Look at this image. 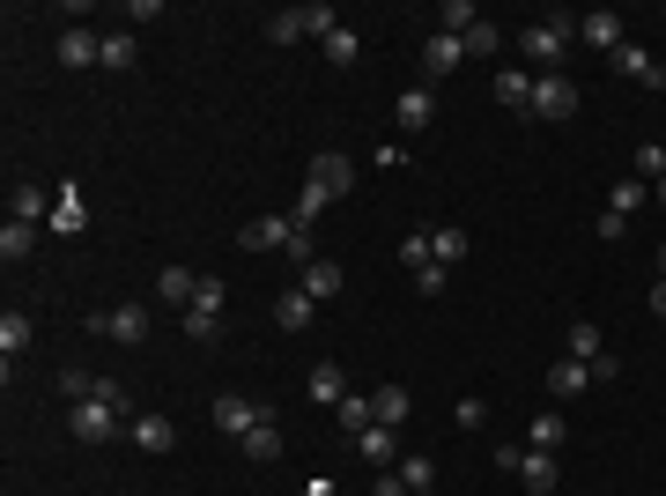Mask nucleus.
I'll return each instance as SVG.
<instances>
[{
    "label": "nucleus",
    "instance_id": "09e8293b",
    "mask_svg": "<svg viewBox=\"0 0 666 496\" xmlns=\"http://www.w3.org/2000/svg\"><path fill=\"white\" fill-rule=\"evenodd\" d=\"M652 201H659V207H666V178H659V186H652Z\"/></svg>",
    "mask_w": 666,
    "mask_h": 496
},
{
    "label": "nucleus",
    "instance_id": "cd10ccee",
    "mask_svg": "<svg viewBox=\"0 0 666 496\" xmlns=\"http://www.w3.org/2000/svg\"><path fill=\"white\" fill-rule=\"evenodd\" d=\"M311 400L341 408V400H348V371H341V364H319V371H311Z\"/></svg>",
    "mask_w": 666,
    "mask_h": 496
},
{
    "label": "nucleus",
    "instance_id": "0eeeda50",
    "mask_svg": "<svg viewBox=\"0 0 666 496\" xmlns=\"http://www.w3.org/2000/svg\"><path fill=\"white\" fill-rule=\"evenodd\" d=\"M304 186H319L326 201H341V193L356 186V164H348L341 149H319V156H311V170H304Z\"/></svg>",
    "mask_w": 666,
    "mask_h": 496
},
{
    "label": "nucleus",
    "instance_id": "8fccbe9b",
    "mask_svg": "<svg viewBox=\"0 0 666 496\" xmlns=\"http://www.w3.org/2000/svg\"><path fill=\"white\" fill-rule=\"evenodd\" d=\"M659 282H666V245H659Z\"/></svg>",
    "mask_w": 666,
    "mask_h": 496
},
{
    "label": "nucleus",
    "instance_id": "aec40b11",
    "mask_svg": "<svg viewBox=\"0 0 666 496\" xmlns=\"http://www.w3.org/2000/svg\"><path fill=\"white\" fill-rule=\"evenodd\" d=\"M8 215H15V222H52V193H44V186H15V193H8Z\"/></svg>",
    "mask_w": 666,
    "mask_h": 496
},
{
    "label": "nucleus",
    "instance_id": "7c9ffc66",
    "mask_svg": "<svg viewBox=\"0 0 666 496\" xmlns=\"http://www.w3.org/2000/svg\"><path fill=\"white\" fill-rule=\"evenodd\" d=\"M222 304H230L222 275H201V282H193V304H185V311H208V319H222Z\"/></svg>",
    "mask_w": 666,
    "mask_h": 496
},
{
    "label": "nucleus",
    "instance_id": "20e7f679",
    "mask_svg": "<svg viewBox=\"0 0 666 496\" xmlns=\"http://www.w3.org/2000/svg\"><path fill=\"white\" fill-rule=\"evenodd\" d=\"M296 238H304L296 215H252L245 230H238V245H245V252H290Z\"/></svg>",
    "mask_w": 666,
    "mask_h": 496
},
{
    "label": "nucleus",
    "instance_id": "2f4dec72",
    "mask_svg": "<svg viewBox=\"0 0 666 496\" xmlns=\"http://www.w3.org/2000/svg\"><path fill=\"white\" fill-rule=\"evenodd\" d=\"M333 415H341V430H348V437H363V430L377 422V415H371V393H348V400H341Z\"/></svg>",
    "mask_w": 666,
    "mask_h": 496
},
{
    "label": "nucleus",
    "instance_id": "f3484780",
    "mask_svg": "<svg viewBox=\"0 0 666 496\" xmlns=\"http://www.w3.org/2000/svg\"><path fill=\"white\" fill-rule=\"evenodd\" d=\"M459 60H466V44L445 38V30H430V44H422V75H452Z\"/></svg>",
    "mask_w": 666,
    "mask_h": 496
},
{
    "label": "nucleus",
    "instance_id": "4be33fe9",
    "mask_svg": "<svg viewBox=\"0 0 666 496\" xmlns=\"http://www.w3.org/2000/svg\"><path fill=\"white\" fill-rule=\"evenodd\" d=\"M489 89H497V104H511V112H526V104H534V75H526V67H503Z\"/></svg>",
    "mask_w": 666,
    "mask_h": 496
},
{
    "label": "nucleus",
    "instance_id": "ea45409f",
    "mask_svg": "<svg viewBox=\"0 0 666 496\" xmlns=\"http://www.w3.org/2000/svg\"><path fill=\"white\" fill-rule=\"evenodd\" d=\"M400 259H408V275H422L437 252H430V238H422V230H408V238H400Z\"/></svg>",
    "mask_w": 666,
    "mask_h": 496
},
{
    "label": "nucleus",
    "instance_id": "49530a36",
    "mask_svg": "<svg viewBox=\"0 0 666 496\" xmlns=\"http://www.w3.org/2000/svg\"><path fill=\"white\" fill-rule=\"evenodd\" d=\"M652 311H659V319H666V282H652Z\"/></svg>",
    "mask_w": 666,
    "mask_h": 496
},
{
    "label": "nucleus",
    "instance_id": "bb28decb",
    "mask_svg": "<svg viewBox=\"0 0 666 496\" xmlns=\"http://www.w3.org/2000/svg\"><path fill=\"white\" fill-rule=\"evenodd\" d=\"M193 282H201L193 267H164V275H156V296H164V304H178V311H185V304H193Z\"/></svg>",
    "mask_w": 666,
    "mask_h": 496
},
{
    "label": "nucleus",
    "instance_id": "4468645a",
    "mask_svg": "<svg viewBox=\"0 0 666 496\" xmlns=\"http://www.w3.org/2000/svg\"><path fill=\"white\" fill-rule=\"evenodd\" d=\"M341 282H348V275H341V259H311V267L296 275V290L311 296V304H326V296H341Z\"/></svg>",
    "mask_w": 666,
    "mask_h": 496
},
{
    "label": "nucleus",
    "instance_id": "72a5a7b5",
    "mask_svg": "<svg viewBox=\"0 0 666 496\" xmlns=\"http://www.w3.org/2000/svg\"><path fill=\"white\" fill-rule=\"evenodd\" d=\"M30 245H38V222H15V215H8V230H0V259H23Z\"/></svg>",
    "mask_w": 666,
    "mask_h": 496
},
{
    "label": "nucleus",
    "instance_id": "2eb2a0df",
    "mask_svg": "<svg viewBox=\"0 0 666 496\" xmlns=\"http://www.w3.org/2000/svg\"><path fill=\"white\" fill-rule=\"evenodd\" d=\"M585 385H592V364H578V356H555V364H548V393H555V400H578Z\"/></svg>",
    "mask_w": 666,
    "mask_h": 496
},
{
    "label": "nucleus",
    "instance_id": "423d86ee",
    "mask_svg": "<svg viewBox=\"0 0 666 496\" xmlns=\"http://www.w3.org/2000/svg\"><path fill=\"white\" fill-rule=\"evenodd\" d=\"M82 327L112 333V341H126V348H141V341H149V311H141V304H119V311H89Z\"/></svg>",
    "mask_w": 666,
    "mask_h": 496
},
{
    "label": "nucleus",
    "instance_id": "de8ad7c7",
    "mask_svg": "<svg viewBox=\"0 0 666 496\" xmlns=\"http://www.w3.org/2000/svg\"><path fill=\"white\" fill-rule=\"evenodd\" d=\"M304 496H341V489H333V482H326V474H319V482H311V489H304Z\"/></svg>",
    "mask_w": 666,
    "mask_h": 496
},
{
    "label": "nucleus",
    "instance_id": "b1692460",
    "mask_svg": "<svg viewBox=\"0 0 666 496\" xmlns=\"http://www.w3.org/2000/svg\"><path fill=\"white\" fill-rule=\"evenodd\" d=\"M274 327H282V333H304V327H311V296H304V290H282V296H274Z\"/></svg>",
    "mask_w": 666,
    "mask_h": 496
},
{
    "label": "nucleus",
    "instance_id": "473e14b6",
    "mask_svg": "<svg viewBox=\"0 0 666 496\" xmlns=\"http://www.w3.org/2000/svg\"><path fill=\"white\" fill-rule=\"evenodd\" d=\"M393 474H400L408 489H437V467H430V453H408V459H393Z\"/></svg>",
    "mask_w": 666,
    "mask_h": 496
},
{
    "label": "nucleus",
    "instance_id": "9d476101",
    "mask_svg": "<svg viewBox=\"0 0 666 496\" xmlns=\"http://www.w3.org/2000/svg\"><path fill=\"white\" fill-rule=\"evenodd\" d=\"M44 230H60V238H82V230H89L82 186H60V193H52V222H44Z\"/></svg>",
    "mask_w": 666,
    "mask_h": 496
},
{
    "label": "nucleus",
    "instance_id": "7ed1b4c3",
    "mask_svg": "<svg viewBox=\"0 0 666 496\" xmlns=\"http://www.w3.org/2000/svg\"><path fill=\"white\" fill-rule=\"evenodd\" d=\"M67 422H75L82 445H112L119 422H126V408H112V400H67Z\"/></svg>",
    "mask_w": 666,
    "mask_h": 496
},
{
    "label": "nucleus",
    "instance_id": "58836bf2",
    "mask_svg": "<svg viewBox=\"0 0 666 496\" xmlns=\"http://www.w3.org/2000/svg\"><path fill=\"white\" fill-rule=\"evenodd\" d=\"M637 178H644V186H659V178H666V149H659V141L637 149Z\"/></svg>",
    "mask_w": 666,
    "mask_h": 496
},
{
    "label": "nucleus",
    "instance_id": "4c0bfd02",
    "mask_svg": "<svg viewBox=\"0 0 666 496\" xmlns=\"http://www.w3.org/2000/svg\"><path fill=\"white\" fill-rule=\"evenodd\" d=\"M644 201H652V193H644V178H623V186L607 193V207H615V215H637Z\"/></svg>",
    "mask_w": 666,
    "mask_h": 496
},
{
    "label": "nucleus",
    "instance_id": "79ce46f5",
    "mask_svg": "<svg viewBox=\"0 0 666 496\" xmlns=\"http://www.w3.org/2000/svg\"><path fill=\"white\" fill-rule=\"evenodd\" d=\"M104 67H112V75H119V67H133V38H126V30H112V38H104Z\"/></svg>",
    "mask_w": 666,
    "mask_h": 496
},
{
    "label": "nucleus",
    "instance_id": "6ab92c4d",
    "mask_svg": "<svg viewBox=\"0 0 666 496\" xmlns=\"http://www.w3.org/2000/svg\"><path fill=\"white\" fill-rule=\"evenodd\" d=\"M563 356H578V364H600V356H615V348H607V333L592 327V319H571V348H563Z\"/></svg>",
    "mask_w": 666,
    "mask_h": 496
},
{
    "label": "nucleus",
    "instance_id": "412c9836",
    "mask_svg": "<svg viewBox=\"0 0 666 496\" xmlns=\"http://www.w3.org/2000/svg\"><path fill=\"white\" fill-rule=\"evenodd\" d=\"M518 482H526L534 496H555V453H534V445H526V459H518Z\"/></svg>",
    "mask_w": 666,
    "mask_h": 496
},
{
    "label": "nucleus",
    "instance_id": "a18cd8bd",
    "mask_svg": "<svg viewBox=\"0 0 666 496\" xmlns=\"http://www.w3.org/2000/svg\"><path fill=\"white\" fill-rule=\"evenodd\" d=\"M371 496H408V482H400V474L385 467V474H377V482H371Z\"/></svg>",
    "mask_w": 666,
    "mask_h": 496
},
{
    "label": "nucleus",
    "instance_id": "e433bc0d",
    "mask_svg": "<svg viewBox=\"0 0 666 496\" xmlns=\"http://www.w3.org/2000/svg\"><path fill=\"white\" fill-rule=\"evenodd\" d=\"M459 44H466V60H497V23H474V30H466V38H459Z\"/></svg>",
    "mask_w": 666,
    "mask_h": 496
},
{
    "label": "nucleus",
    "instance_id": "c9c22d12",
    "mask_svg": "<svg viewBox=\"0 0 666 496\" xmlns=\"http://www.w3.org/2000/svg\"><path fill=\"white\" fill-rule=\"evenodd\" d=\"M430 252H437V267H452V259H466V230H459V222H445V230L430 238Z\"/></svg>",
    "mask_w": 666,
    "mask_h": 496
},
{
    "label": "nucleus",
    "instance_id": "9b49d317",
    "mask_svg": "<svg viewBox=\"0 0 666 496\" xmlns=\"http://www.w3.org/2000/svg\"><path fill=\"white\" fill-rule=\"evenodd\" d=\"M60 60L82 75V67H104V38L89 30V23H75V30H60Z\"/></svg>",
    "mask_w": 666,
    "mask_h": 496
},
{
    "label": "nucleus",
    "instance_id": "f03ea898",
    "mask_svg": "<svg viewBox=\"0 0 666 496\" xmlns=\"http://www.w3.org/2000/svg\"><path fill=\"white\" fill-rule=\"evenodd\" d=\"M326 30H341V15H333L326 0H311V8H274V15H267V38L274 44H296V38L326 44Z\"/></svg>",
    "mask_w": 666,
    "mask_h": 496
},
{
    "label": "nucleus",
    "instance_id": "1a4fd4ad",
    "mask_svg": "<svg viewBox=\"0 0 666 496\" xmlns=\"http://www.w3.org/2000/svg\"><path fill=\"white\" fill-rule=\"evenodd\" d=\"M578 38L592 44V52H607V60H615V52L629 44V30H623V15H615V8H600V15H578Z\"/></svg>",
    "mask_w": 666,
    "mask_h": 496
},
{
    "label": "nucleus",
    "instance_id": "6e6552de",
    "mask_svg": "<svg viewBox=\"0 0 666 496\" xmlns=\"http://www.w3.org/2000/svg\"><path fill=\"white\" fill-rule=\"evenodd\" d=\"M274 408H259V400H245V393H215V430H230V437H245V430H259Z\"/></svg>",
    "mask_w": 666,
    "mask_h": 496
},
{
    "label": "nucleus",
    "instance_id": "a211bd4d",
    "mask_svg": "<svg viewBox=\"0 0 666 496\" xmlns=\"http://www.w3.org/2000/svg\"><path fill=\"white\" fill-rule=\"evenodd\" d=\"M563 437H571V422H563L555 408H541L534 422H526V445H534V453H563Z\"/></svg>",
    "mask_w": 666,
    "mask_h": 496
},
{
    "label": "nucleus",
    "instance_id": "f257e3e1",
    "mask_svg": "<svg viewBox=\"0 0 666 496\" xmlns=\"http://www.w3.org/2000/svg\"><path fill=\"white\" fill-rule=\"evenodd\" d=\"M578 44V15H563V8H548L541 23H526L518 30V52L541 67V75H563V52Z\"/></svg>",
    "mask_w": 666,
    "mask_h": 496
},
{
    "label": "nucleus",
    "instance_id": "393cba45",
    "mask_svg": "<svg viewBox=\"0 0 666 496\" xmlns=\"http://www.w3.org/2000/svg\"><path fill=\"white\" fill-rule=\"evenodd\" d=\"M371 415L385 422V430H400V422H408V385H377V393H371Z\"/></svg>",
    "mask_w": 666,
    "mask_h": 496
},
{
    "label": "nucleus",
    "instance_id": "c03bdc74",
    "mask_svg": "<svg viewBox=\"0 0 666 496\" xmlns=\"http://www.w3.org/2000/svg\"><path fill=\"white\" fill-rule=\"evenodd\" d=\"M415 290H422V296H445V267H437V259H430V267L415 275Z\"/></svg>",
    "mask_w": 666,
    "mask_h": 496
},
{
    "label": "nucleus",
    "instance_id": "37998d69",
    "mask_svg": "<svg viewBox=\"0 0 666 496\" xmlns=\"http://www.w3.org/2000/svg\"><path fill=\"white\" fill-rule=\"evenodd\" d=\"M185 333H193V341H215V333H222V319H208V311H185Z\"/></svg>",
    "mask_w": 666,
    "mask_h": 496
},
{
    "label": "nucleus",
    "instance_id": "5701e85b",
    "mask_svg": "<svg viewBox=\"0 0 666 496\" xmlns=\"http://www.w3.org/2000/svg\"><path fill=\"white\" fill-rule=\"evenodd\" d=\"M356 453H363V459H371V467H377V474H385V467L400 459V445H393V430H385V422H371V430L356 437Z\"/></svg>",
    "mask_w": 666,
    "mask_h": 496
},
{
    "label": "nucleus",
    "instance_id": "f8f14e48",
    "mask_svg": "<svg viewBox=\"0 0 666 496\" xmlns=\"http://www.w3.org/2000/svg\"><path fill=\"white\" fill-rule=\"evenodd\" d=\"M615 75H629L637 89H666V67H659V60H652V52H644L637 38H629L623 52H615Z\"/></svg>",
    "mask_w": 666,
    "mask_h": 496
},
{
    "label": "nucleus",
    "instance_id": "ddd939ff",
    "mask_svg": "<svg viewBox=\"0 0 666 496\" xmlns=\"http://www.w3.org/2000/svg\"><path fill=\"white\" fill-rule=\"evenodd\" d=\"M393 119H400V133H422V126L437 119V89H430V82L400 89V104H393Z\"/></svg>",
    "mask_w": 666,
    "mask_h": 496
},
{
    "label": "nucleus",
    "instance_id": "a878e982",
    "mask_svg": "<svg viewBox=\"0 0 666 496\" xmlns=\"http://www.w3.org/2000/svg\"><path fill=\"white\" fill-rule=\"evenodd\" d=\"M238 445H245V459H259V467H267V459H282V430H274V415H267L259 430H245Z\"/></svg>",
    "mask_w": 666,
    "mask_h": 496
},
{
    "label": "nucleus",
    "instance_id": "3c124183",
    "mask_svg": "<svg viewBox=\"0 0 666 496\" xmlns=\"http://www.w3.org/2000/svg\"><path fill=\"white\" fill-rule=\"evenodd\" d=\"M408 496H437V489H408Z\"/></svg>",
    "mask_w": 666,
    "mask_h": 496
},
{
    "label": "nucleus",
    "instance_id": "c756f323",
    "mask_svg": "<svg viewBox=\"0 0 666 496\" xmlns=\"http://www.w3.org/2000/svg\"><path fill=\"white\" fill-rule=\"evenodd\" d=\"M474 23H482V15H474V0H445V8H437V23H430V30H445V38H466V30H474Z\"/></svg>",
    "mask_w": 666,
    "mask_h": 496
},
{
    "label": "nucleus",
    "instance_id": "a19ab883",
    "mask_svg": "<svg viewBox=\"0 0 666 496\" xmlns=\"http://www.w3.org/2000/svg\"><path fill=\"white\" fill-rule=\"evenodd\" d=\"M326 207H333V201H326V193H319V186H304V201H296L290 215H296V222H304V230H311V222H319Z\"/></svg>",
    "mask_w": 666,
    "mask_h": 496
},
{
    "label": "nucleus",
    "instance_id": "c85d7f7f",
    "mask_svg": "<svg viewBox=\"0 0 666 496\" xmlns=\"http://www.w3.org/2000/svg\"><path fill=\"white\" fill-rule=\"evenodd\" d=\"M23 348H30V319H23V311H0V356H8V371H15Z\"/></svg>",
    "mask_w": 666,
    "mask_h": 496
},
{
    "label": "nucleus",
    "instance_id": "f704fd0d",
    "mask_svg": "<svg viewBox=\"0 0 666 496\" xmlns=\"http://www.w3.org/2000/svg\"><path fill=\"white\" fill-rule=\"evenodd\" d=\"M356 52H363V38H356L348 23H341V30H326V60H333V67H356Z\"/></svg>",
    "mask_w": 666,
    "mask_h": 496
},
{
    "label": "nucleus",
    "instance_id": "dca6fc26",
    "mask_svg": "<svg viewBox=\"0 0 666 496\" xmlns=\"http://www.w3.org/2000/svg\"><path fill=\"white\" fill-rule=\"evenodd\" d=\"M133 445H141V453H170V445H178V430H170V415H133Z\"/></svg>",
    "mask_w": 666,
    "mask_h": 496
},
{
    "label": "nucleus",
    "instance_id": "39448f33",
    "mask_svg": "<svg viewBox=\"0 0 666 496\" xmlns=\"http://www.w3.org/2000/svg\"><path fill=\"white\" fill-rule=\"evenodd\" d=\"M534 119H571L578 112V82L571 75H534V104H526Z\"/></svg>",
    "mask_w": 666,
    "mask_h": 496
}]
</instances>
